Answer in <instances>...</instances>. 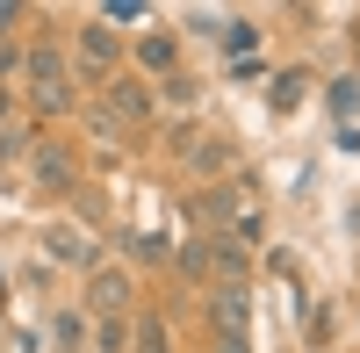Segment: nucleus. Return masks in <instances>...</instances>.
I'll return each mask as SVG.
<instances>
[{
    "label": "nucleus",
    "mask_w": 360,
    "mask_h": 353,
    "mask_svg": "<svg viewBox=\"0 0 360 353\" xmlns=\"http://www.w3.org/2000/svg\"><path fill=\"white\" fill-rule=\"evenodd\" d=\"M217 44L231 51V65H238V58H252V44H259V22H245V15H231V22L217 29Z\"/></svg>",
    "instance_id": "f8f14e48"
},
{
    "label": "nucleus",
    "mask_w": 360,
    "mask_h": 353,
    "mask_svg": "<svg viewBox=\"0 0 360 353\" xmlns=\"http://www.w3.org/2000/svg\"><path fill=\"white\" fill-rule=\"evenodd\" d=\"M44 252H58L72 274H94V267H101V245L86 238L79 224H44Z\"/></svg>",
    "instance_id": "1a4fd4ad"
},
{
    "label": "nucleus",
    "mask_w": 360,
    "mask_h": 353,
    "mask_svg": "<svg viewBox=\"0 0 360 353\" xmlns=\"http://www.w3.org/2000/svg\"><path fill=\"white\" fill-rule=\"evenodd\" d=\"M8 115H15V108H8V94H0V137H8Z\"/></svg>",
    "instance_id": "4be33fe9"
},
{
    "label": "nucleus",
    "mask_w": 360,
    "mask_h": 353,
    "mask_svg": "<svg viewBox=\"0 0 360 353\" xmlns=\"http://www.w3.org/2000/svg\"><path fill=\"white\" fill-rule=\"evenodd\" d=\"M29 188H37V195H72V188H79V159H72V144L37 137V152H29Z\"/></svg>",
    "instance_id": "423d86ee"
},
{
    "label": "nucleus",
    "mask_w": 360,
    "mask_h": 353,
    "mask_svg": "<svg viewBox=\"0 0 360 353\" xmlns=\"http://www.w3.org/2000/svg\"><path fill=\"white\" fill-rule=\"evenodd\" d=\"M173 159L188 166L202 188H217V181H231V173H238V144H231L224 130H202V123H188V130H180V144H173Z\"/></svg>",
    "instance_id": "7ed1b4c3"
},
{
    "label": "nucleus",
    "mask_w": 360,
    "mask_h": 353,
    "mask_svg": "<svg viewBox=\"0 0 360 353\" xmlns=\"http://www.w3.org/2000/svg\"><path fill=\"white\" fill-rule=\"evenodd\" d=\"M224 15H209V8H188V37H217Z\"/></svg>",
    "instance_id": "6ab92c4d"
},
{
    "label": "nucleus",
    "mask_w": 360,
    "mask_h": 353,
    "mask_svg": "<svg viewBox=\"0 0 360 353\" xmlns=\"http://www.w3.org/2000/svg\"><path fill=\"white\" fill-rule=\"evenodd\" d=\"M303 86H310V72H281V86H274V108H295V101H303Z\"/></svg>",
    "instance_id": "dca6fc26"
},
{
    "label": "nucleus",
    "mask_w": 360,
    "mask_h": 353,
    "mask_svg": "<svg viewBox=\"0 0 360 353\" xmlns=\"http://www.w3.org/2000/svg\"><path fill=\"white\" fill-rule=\"evenodd\" d=\"M332 332H339V317H332V303H317V310L303 317V339H310V346H332Z\"/></svg>",
    "instance_id": "4468645a"
},
{
    "label": "nucleus",
    "mask_w": 360,
    "mask_h": 353,
    "mask_svg": "<svg viewBox=\"0 0 360 353\" xmlns=\"http://www.w3.org/2000/svg\"><path fill=\"white\" fill-rule=\"evenodd\" d=\"M152 94H159V115H166V108H195V101H202V79H195V72H173V79L152 86Z\"/></svg>",
    "instance_id": "9b49d317"
},
{
    "label": "nucleus",
    "mask_w": 360,
    "mask_h": 353,
    "mask_svg": "<svg viewBox=\"0 0 360 353\" xmlns=\"http://www.w3.org/2000/svg\"><path fill=\"white\" fill-rule=\"evenodd\" d=\"M65 58H72V72H86V79H115V72H123V58H130V44L123 37H115V29L101 22V15H86L79 29H72V44H65Z\"/></svg>",
    "instance_id": "f03ea898"
},
{
    "label": "nucleus",
    "mask_w": 360,
    "mask_h": 353,
    "mask_svg": "<svg viewBox=\"0 0 360 353\" xmlns=\"http://www.w3.org/2000/svg\"><path fill=\"white\" fill-rule=\"evenodd\" d=\"M94 94H101V115H108L115 130H152L159 123V94H152V79H137V72L101 79Z\"/></svg>",
    "instance_id": "20e7f679"
},
{
    "label": "nucleus",
    "mask_w": 360,
    "mask_h": 353,
    "mask_svg": "<svg viewBox=\"0 0 360 353\" xmlns=\"http://www.w3.org/2000/svg\"><path fill=\"white\" fill-rule=\"evenodd\" d=\"M94 346L101 353H130V317H94Z\"/></svg>",
    "instance_id": "ddd939ff"
},
{
    "label": "nucleus",
    "mask_w": 360,
    "mask_h": 353,
    "mask_svg": "<svg viewBox=\"0 0 360 353\" xmlns=\"http://www.w3.org/2000/svg\"><path fill=\"white\" fill-rule=\"evenodd\" d=\"M58 346H86V310H58Z\"/></svg>",
    "instance_id": "2eb2a0df"
},
{
    "label": "nucleus",
    "mask_w": 360,
    "mask_h": 353,
    "mask_svg": "<svg viewBox=\"0 0 360 353\" xmlns=\"http://www.w3.org/2000/svg\"><path fill=\"white\" fill-rule=\"evenodd\" d=\"M130 353H173V332L159 310H130Z\"/></svg>",
    "instance_id": "9d476101"
},
{
    "label": "nucleus",
    "mask_w": 360,
    "mask_h": 353,
    "mask_svg": "<svg viewBox=\"0 0 360 353\" xmlns=\"http://www.w3.org/2000/svg\"><path fill=\"white\" fill-rule=\"evenodd\" d=\"M144 15H152L144 0H115V8H101V22H108V29H115V22H144Z\"/></svg>",
    "instance_id": "a211bd4d"
},
{
    "label": "nucleus",
    "mask_w": 360,
    "mask_h": 353,
    "mask_svg": "<svg viewBox=\"0 0 360 353\" xmlns=\"http://www.w3.org/2000/svg\"><path fill=\"white\" fill-rule=\"evenodd\" d=\"M22 22V8H15V0H0V29H15Z\"/></svg>",
    "instance_id": "412c9836"
},
{
    "label": "nucleus",
    "mask_w": 360,
    "mask_h": 353,
    "mask_svg": "<svg viewBox=\"0 0 360 353\" xmlns=\"http://www.w3.org/2000/svg\"><path fill=\"white\" fill-rule=\"evenodd\" d=\"M217 353H252V339H209Z\"/></svg>",
    "instance_id": "aec40b11"
},
{
    "label": "nucleus",
    "mask_w": 360,
    "mask_h": 353,
    "mask_svg": "<svg viewBox=\"0 0 360 353\" xmlns=\"http://www.w3.org/2000/svg\"><path fill=\"white\" fill-rule=\"evenodd\" d=\"M353 238H360V210H353Z\"/></svg>",
    "instance_id": "5701e85b"
},
{
    "label": "nucleus",
    "mask_w": 360,
    "mask_h": 353,
    "mask_svg": "<svg viewBox=\"0 0 360 353\" xmlns=\"http://www.w3.org/2000/svg\"><path fill=\"white\" fill-rule=\"evenodd\" d=\"M332 108L339 115H360V79H332Z\"/></svg>",
    "instance_id": "f3484780"
},
{
    "label": "nucleus",
    "mask_w": 360,
    "mask_h": 353,
    "mask_svg": "<svg viewBox=\"0 0 360 353\" xmlns=\"http://www.w3.org/2000/svg\"><path fill=\"white\" fill-rule=\"evenodd\" d=\"M22 94H29V115L37 123H58V115H72L79 108V72H72V58L65 44H29L22 51Z\"/></svg>",
    "instance_id": "f257e3e1"
},
{
    "label": "nucleus",
    "mask_w": 360,
    "mask_h": 353,
    "mask_svg": "<svg viewBox=\"0 0 360 353\" xmlns=\"http://www.w3.org/2000/svg\"><path fill=\"white\" fill-rule=\"evenodd\" d=\"M86 310H94V317H130V310H137L130 267H108V259H101V267L86 274Z\"/></svg>",
    "instance_id": "6e6552de"
},
{
    "label": "nucleus",
    "mask_w": 360,
    "mask_h": 353,
    "mask_svg": "<svg viewBox=\"0 0 360 353\" xmlns=\"http://www.w3.org/2000/svg\"><path fill=\"white\" fill-rule=\"evenodd\" d=\"M252 332V281H209V339Z\"/></svg>",
    "instance_id": "39448f33"
},
{
    "label": "nucleus",
    "mask_w": 360,
    "mask_h": 353,
    "mask_svg": "<svg viewBox=\"0 0 360 353\" xmlns=\"http://www.w3.org/2000/svg\"><path fill=\"white\" fill-rule=\"evenodd\" d=\"M123 72H137V79H173L180 72V37H173V29H144V37L130 44V58H123Z\"/></svg>",
    "instance_id": "0eeeda50"
}]
</instances>
